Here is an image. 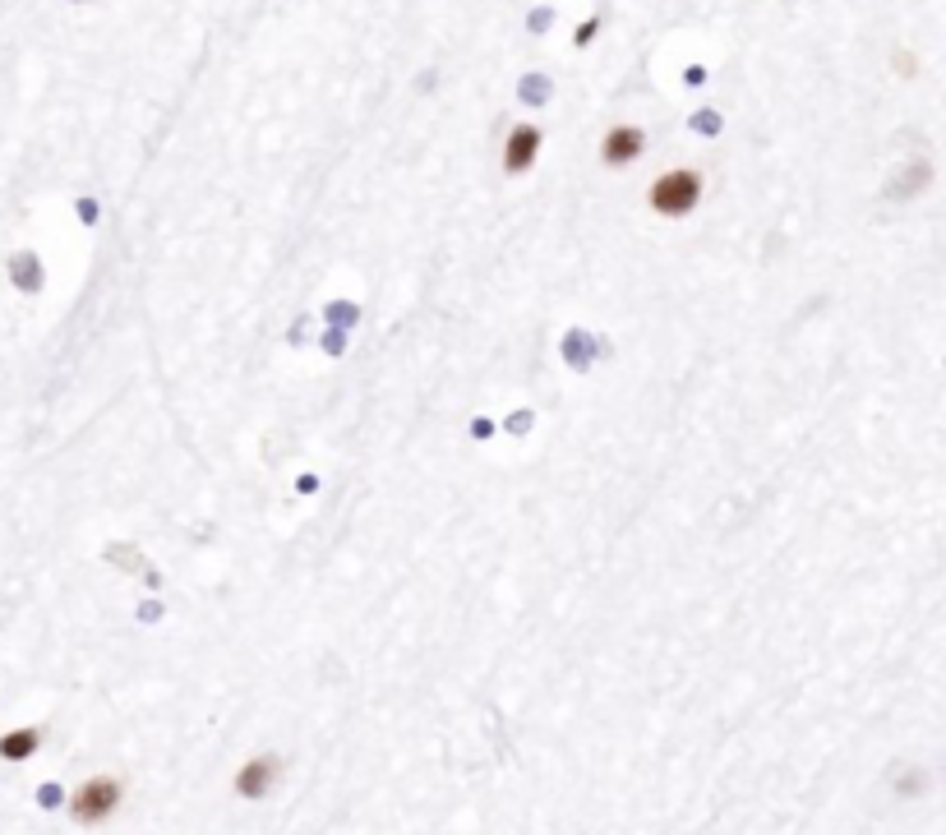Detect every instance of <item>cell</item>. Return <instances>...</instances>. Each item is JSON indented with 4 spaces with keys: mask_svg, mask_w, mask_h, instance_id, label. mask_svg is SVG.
<instances>
[{
    "mask_svg": "<svg viewBox=\"0 0 946 835\" xmlns=\"http://www.w3.org/2000/svg\"><path fill=\"white\" fill-rule=\"evenodd\" d=\"M125 803V785L116 776H88L84 785L70 794V817L79 826H107Z\"/></svg>",
    "mask_w": 946,
    "mask_h": 835,
    "instance_id": "6da1fadb",
    "label": "cell"
},
{
    "mask_svg": "<svg viewBox=\"0 0 946 835\" xmlns=\"http://www.w3.org/2000/svg\"><path fill=\"white\" fill-rule=\"evenodd\" d=\"M647 203H651V213H660V217H688L702 203V176L697 171H688V167H674V171H665V176L656 180L647 190Z\"/></svg>",
    "mask_w": 946,
    "mask_h": 835,
    "instance_id": "7a4b0ae2",
    "label": "cell"
},
{
    "mask_svg": "<svg viewBox=\"0 0 946 835\" xmlns=\"http://www.w3.org/2000/svg\"><path fill=\"white\" fill-rule=\"evenodd\" d=\"M277 780H282V762H277L273 752H254L236 771V794L240 799H264V794L277 789Z\"/></svg>",
    "mask_w": 946,
    "mask_h": 835,
    "instance_id": "3957f363",
    "label": "cell"
},
{
    "mask_svg": "<svg viewBox=\"0 0 946 835\" xmlns=\"http://www.w3.org/2000/svg\"><path fill=\"white\" fill-rule=\"evenodd\" d=\"M540 148H545L540 125H513V134L503 139V167L513 171V176H522V171H531L540 162Z\"/></svg>",
    "mask_w": 946,
    "mask_h": 835,
    "instance_id": "277c9868",
    "label": "cell"
},
{
    "mask_svg": "<svg viewBox=\"0 0 946 835\" xmlns=\"http://www.w3.org/2000/svg\"><path fill=\"white\" fill-rule=\"evenodd\" d=\"M642 153H647V134L637 130V125H614L600 139V162L605 167H633Z\"/></svg>",
    "mask_w": 946,
    "mask_h": 835,
    "instance_id": "5b68a950",
    "label": "cell"
},
{
    "mask_svg": "<svg viewBox=\"0 0 946 835\" xmlns=\"http://www.w3.org/2000/svg\"><path fill=\"white\" fill-rule=\"evenodd\" d=\"M37 743H42L37 729H10V734L0 739V757H5V762H24V757L37 752Z\"/></svg>",
    "mask_w": 946,
    "mask_h": 835,
    "instance_id": "8992f818",
    "label": "cell"
}]
</instances>
